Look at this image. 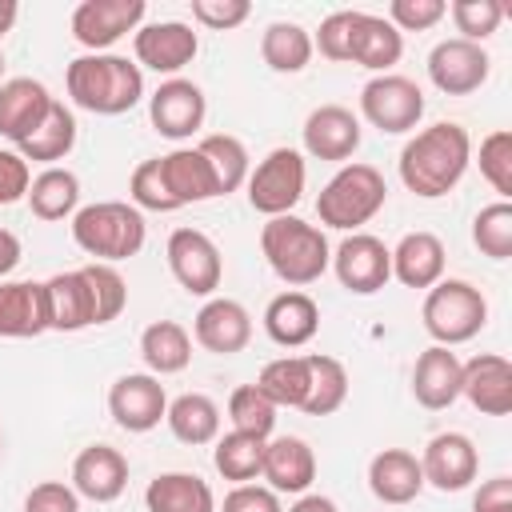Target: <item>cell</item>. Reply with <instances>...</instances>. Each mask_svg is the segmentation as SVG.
Returning a JSON list of instances; mask_svg holds the SVG:
<instances>
[{"label":"cell","mask_w":512,"mask_h":512,"mask_svg":"<svg viewBox=\"0 0 512 512\" xmlns=\"http://www.w3.org/2000/svg\"><path fill=\"white\" fill-rule=\"evenodd\" d=\"M288 512H340L332 496H320V492H304Z\"/></svg>","instance_id":"cell-55"},{"label":"cell","mask_w":512,"mask_h":512,"mask_svg":"<svg viewBox=\"0 0 512 512\" xmlns=\"http://www.w3.org/2000/svg\"><path fill=\"white\" fill-rule=\"evenodd\" d=\"M140 360L152 376H176L192 360V336L176 320H156L140 332Z\"/></svg>","instance_id":"cell-33"},{"label":"cell","mask_w":512,"mask_h":512,"mask_svg":"<svg viewBox=\"0 0 512 512\" xmlns=\"http://www.w3.org/2000/svg\"><path fill=\"white\" fill-rule=\"evenodd\" d=\"M64 88L72 104L92 116H124L144 100V72L116 52H84L68 64Z\"/></svg>","instance_id":"cell-2"},{"label":"cell","mask_w":512,"mask_h":512,"mask_svg":"<svg viewBox=\"0 0 512 512\" xmlns=\"http://www.w3.org/2000/svg\"><path fill=\"white\" fill-rule=\"evenodd\" d=\"M192 336L204 352H216V356H236L248 348L252 340V316L240 300L232 296H212L204 300V308L196 312L192 320Z\"/></svg>","instance_id":"cell-18"},{"label":"cell","mask_w":512,"mask_h":512,"mask_svg":"<svg viewBox=\"0 0 512 512\" xmlns=\"http://www.w3.org/2000/svg\"><path fill=\"white\" fill-rule=\"evenodd\" d=\"M360 116L384 132V136H400V132H412L424 116V92L416 80L408 76H396V72H384V76H372L364 88H360Z\"/></svg>","instance_id":"cell-8"},{"label":"cell","mask_w":512,"mask_h":512,"mask_svg":"<svg viewBox=\"0 0 512 512\" xmlns=\"http://www.w3.org/2000/svg\"><path fill=\"white\" fill-rule=\"evenodd\" d=\"M24 512H80V496L64 480H40L24 496Z\"/></svg>","instance_id":"cell-50"},{"label":"cell","mask_w":512,"mask_h":512,"mask_svg":"<svg viewBox=\"0 0 512 512\" xmlns=\"http://www.w3.org/2000/svg\"><path fill=\"white\" fill-rule=\"evenodd\" d=\"M332 272L352 296H376L392 280V248L372 232H348L332 252Z\"/></svg>","instance_id":"cell-10"},{"label":"cell","mask_w":512,"mask_h":512,"mask_svg":"<svg viewBox=\"0 0 512 512\" xmlns=\"http://www.w3.org/2000/svg\"><path fill=\"white\" fill-rule=\"evenodd\" d=\"M80 272H84L88 292H92L96 324L116 320V316L124 312V304H128V284H124V276L116 272V264H96V260H92V264H84Z\"/></svg>","instance_id":"cell-43"},{"label":"cell","mask_w":512,"mask_h":512,"mask_svg":"<svg viewBox=\"0 0 512 512\" xmlns=\"http://www.w3.org/2000/svg\"><path fill=\"white\" fill-rule=\"evenodd\" d=\"M28 184H32V172H28V160L20 152H8L0 148V208L16 204L28 196Z\"/></svg>","instance_id":"cell-51"},{"label":"cell","mask_w":512,"mask_h":512,"mask_svg":"<svg viewBox=\"0 0 512 512\" xmlns=\"http://www.w3.org/2000/svg\"><path fill=\"white\" fill-rule=\"evenodd\" d=\"M164 256H168V272L188 296H212L224 280L220 248L200 228H176L164 244Z\"/></svg>","instance_id":"cell-9"},{"label":"cell","mask_w":512,"mask_h":512,"mask_svg":"<svg viewBox=\"0 0 512 512\" xmlns=\"http://www.w3.org/2000/svg\"><path fill=\"white\" fill-rule=\"evenodd\" d=\"M160 160V176L176 200V208H188V204H204V200H216V176H212V164L200 156V148H172Z\"/></svg>","instance_id":"cell-29"},{"label":"cell","mask_w":512,"mask_h":512,"mask_svg":"<svg viewBox=\"0 0 512 512\" xmlns=\"http://www.w3.org/2000/svg\"><path fill=\"white\" fill-rule=\"evenodd\" d=\"M76 148V116H72V108L64 104V100H52V108H48V116L16 144V152L24 156V160H40V164H56V160H64L68 152Z\"/></svg>","instance_id":"cell-32"},{"label":"cell","mask_w":512,"mask_h":512,"mask_svg":"<svg viewBox=\"0 0 512 512\" xmlns=\"http://www.w3.org/2000/svg\"><path fill=\"white\" fill-rule=\"evenodd\" d=\"M132 52H136V64H140V68H152V72H160V76H176L184 64L196 60L200 36H196L192 24H184V20H156V24L136 28Z\"/></svg>","instance_id":"cell-14"},{"label":"cell","mask_w":512,"mask_h":512,"mask_svg":"<svg viewBox=\"0 0 512 512\" xmlns=\"http://www.w3.org/2000/svg\"><path fill=\"white\" fill-rule=\"evenodd\" d=\"M400 56H404V36L384 16H372V12H356L352 16L348 64H360V68L384 76Z\"/></svg>","instance_id":"cell-28"},{"label":"cell","mask_w":512,"mask_h":512,"mask_svg":"<svg viewBox=\"0 0 512 512\" xmlns=\"http://www.w3.org/2000/svg\"><path fill=\"white\" fill-rule=\"evenodd\" d=\"M420 472L436 492H464L480 472V452L464 432H440L424 444Z\"/></svg>","instance_id":"cell-16"},{"label":"cell","mask_w":512,"mask_h":512,"mask_svg":"<svg viewBox=\"0 0 512 512\" xmlns=\"http://www.w3.org/2000/svg\"><path fill=\"white\" fill-rule=\"evenodd\" d=\"M312 52V32L296 20H272L260 36V56L272 72H304Z\"/></svg>","instance_id":"cell-36"},{"label":"cell","mask_w":512,"mask_h":512,"mask_svg":"<svg viewBox=\"0 0 512 512\" xmlns=\"http://www.w3.org/2000/svg\"><path fill=\"white\" fill-rule=\"evenodd\" d=\"M472 244L488 256V260H508L512 256V204L496 200L484 204L472 220Z\"/></svg>","instance_id":"cell-41"},{"label":"cell","mask_w":512,"mask_h":512,"mask_svg":"<svg viewBox=\"0 0 512 512\" xmlns=\"http://www.w3.org/2000/svg\"><path fill=\"white\" fill-rule=\"evenodd\" d=\"M16 16H20V8H16V0H0V40L12 32V24H16Z\"/></svg>","instance_id":"cell-56"},{"label":"cell","mask_w":512,"mask_h":512,"mask_svg":"<svg viewBox=\"0 0 512 512\" xmlns=\"http://www.w3.org/2000/svg\"><path fill=\"white\" fill-rule=\"evenodd\" d=\"M260 476L268 480V488L280 496H304L316 480V452L308 448V440L300 436H276L264 444V468Z\"/></svg>","instance_id":"cell-22"},{"label":"cell","mask_w":512,"mask_h":512,"mask_svg":"<svg viewBox=\"0 0 512 512\" xmlns=\"http://www.w3.org/2000/svg\"><path fill=\"white\" fill-rule=\"evenodd\" d=\"M444 16H448V4L444 0H392L384 20L396 32H424V28L440 24Z\"/></svg>","instance_id":"cell-47"},{"label":"cell","mask_w":512,"mask_h":512,"mask_svg":"<svg viewBox=\"0 0 512 512\" xmlns=\"http://www.w3.org/2000/svg\"><path fill=\"white\" fill-rule=\"evenodd\" d=\"M392 276L404 288H432L444 280V240L436 232H404L392 248Z\"/></svg>","instance_id":"cell-30"},{"label":"cell","mask_w":512,"mask_h":512,"mask_svg":"<svg viewBox=\"0 0 512 512\" xmlns=\"http://www.w3.org/2000/svg\"><path fill=\"white\" fill-rule=\"evenodd\" d=\"M72 488L84 500L112 504L128 488V460L112 444H88L72 460Z\"/></svg>","instance_id":"cell-20"},{"label":"cell","mask_w":512,"mask_h":512,"mask_svg":"<svg viewBox=\"0 0 512 512\" xmlns=\"http://www.w3.org/2000/svg\"><path fill=\"white\" fill-rule=\"evenodd\" d=\"M316 328H320V308L300 288H288V292L272 296L268 308H264V332L280 348H304L316 336Z\"/></svg>","instance_id":"cell-26"},{"label":"cell","mask_w":512,"mask_h":512,"mask_svg":"<svg viewBox=\"0 0 512 512\" xmlns=\"http://www.w3.org/2000/svg\"><path fill=\"white\" fill-rule=\"evenodd\" d=\"M144 508L148 512H216V496L208 480L196 472H160L144 488Z\"/></svg>","instance_id":"cell-31"},{"label":"cell","mask_w":512,"mask_h":512,"mask_svg":"<svg viewBox=\"0 0 512 512\" xmlns=\"http://www.w3.org/2000/svg\"><path fill=\"white\" fill-rule=\"evenodd\" d=\"M16 264H20V240H16V232L0 228V280H4Z\"/></svg>","instance_id":"cell-54"},{"label":"cell","mask_w":512,"mask_h":512,"mask_svg":"<svg viewBox=\"0 0 512 512\" xmlns=\"http://www.w3.org/2000/svg\"><path fill=\"white\" fill-rule=\"evenodd\" d=\"M0 84H4V52H0Z\"/></svg>","instance_id":"cell-57"},{"label":"cell","mask_w":512,"mask_h":512,"mask_svg":"<svg viewBox=\"0 0 512 512\" xmlns=\"http://www.w3.org/2000/svg\"><path fill=\"white\" fill-rule=\"evenodd\" d=\"M28 208L36 220H64V216H76V204H80V176L72 168H44L40 176H32L28 184Z\"/></svg>","instance_id":"cell-35"},{"label":"cell","mask_w":512,"mask_h":512,"mask_svg":"<svg viewBox=\"0 0 512 512\" xmlns=\"http://www.w3.org/2000/svg\"><path fill=\"white\" fill-rule=\"evenodd\" d=\"M300 136H304V152L308 156L336 160L340 164V160H352L356 156L364 132H360V116L352 108H344V104H320V108L308 112Z\"/></svg>","instance_id":"cell-17"},{"label":"cell","mask_w":512,"mask_h":512,"mask_svg":"<svg viewBox=\"0 0 512 512\" xmlns=\"http://www.w3.org/2000/svg\"><path fill=\"white\" fill-rule=\"evenodd\" d=\"M40 332H48L44 280H0V336L28 340Z\"/></svg>","instance_id":"cell-27"},{"label":"cell","mask_w":512,"mask_h":512,"mask_svg":"<svg viewBox=\"0 0 512 512\" xmlns=\"http://www.w3.org/2000/svg\"><path fill=\"white\" fill-rule=\"evenodd\" d=\"M44 312H48V328L52 332H80L96 324V308H92V292L80 268L72 272H56L44 280Z\"/></svg>","instance_id":"cell-23"},{"label":"cell","mask_w":512,"mask_h":512,"mask_svg":"<svg viewBox=\"0 0 512 512\" xmlns=\"http://www.w3.org/2000/svg\"><path fill=\"white\" fill-rule=\"evenodd\" d=\"M144 12H148L144 0H84L72 12V36L88 52H104L120 36L136 32L140 20H144Z\"/></svg>","instance_id":"cell-13"},{"label":"cell","mask_w":512,"mask_h":512,"mask_svg":"<svg viewBox=\"0 0 512 512\" xmlns=\"http://www.w3.org/2000/svg\"><path fill=\"white\" fill-rule=\"evenodd\" d=\"M204 112H208V100H204L200 84H192L184 76H168L148 96V120L168 140H188L204 124Z\"/></svg>","instance_id":"cell-15"},{"label":"cell","mask_w":512,"mask_h":512,"mask_svg":"<svg viewBox=\"0 0 512 512\" xmlns=\"http://www.w3.org/2000/svg\"><path fill=\"white\" fill-rule=\"evenodd\" d=\"M472 164V136L456 120H436L420 128L404 148H400V180L412 196L420 200H440L448 196Z\"/></svg>","instance_id":"cell-1"},{"label":"cell","mask_w":512,"mask_h":512,"mask_svg":"<svg viewBox=\"0 0 512 512\" xmlns=\"http://www.w3.org/2000/svg\"><path fill=\"white\" fill-rule=\"evenodd\" d=\"M52 92L32 76H12L0 84V136L20 144L52 108Z\"/></svg>","instance_id":"cell-25"},{"label":"cell","mask_w":512,"mask_h":512,"mask_svg":"<svg viewBox=\"0 0 512 512\" xmlns=\"http://www.w3.org/2000/svg\"><path fill=\"white\" fill-rule=\"evenodd\" d=\"M488 72H492V56L484 52V44L452 36L428 52V80L444 96H468V92L484 88Z\"/></svg>","instance_id":"cell-12"},{"label":"cell","mask_w":512,"mask_h":512,"mask_svg":"<svg viewBox=\"0 0 512 512\" xmlns=\"http://www.w3.org/2000/svg\"><path fill=\"white\" fill-rule=\"evenodd\" d=\"M384 200H388V184H384L380 168L352 160V164H340V172L320 188L316 216L324 228L356 232L384 208Z\"/></svg>","instance_id":"cell-5"},{"label":"cell","mask_w":512,"mask_h":512,"mask_svg":"<svg viewBox=\"0 0 512 512\" xmlns=\"http://www.w3.org/2000/svg\"><path fill=\"white\" fill-rule=\"evenodd\" d=\"M348 400V372L336 356L312 352L308 356V396L300 404V412L308 416H332L336 408H344Z\"/></svg>","instance_id":"cell-37"},{"label":"cell","mask_w":512,"mask_h":512,"mask_svg":"<svg viewBox=\"0 0 512 512\" xmlns=\"http://www.w3.org/2000/svg\"><path fill=\"white\" fill-rule=\"evenodd\" d=\"M368 488L380 504H412L424 492L420 456L408 448H384L368 460Z\"/></svg>","instance_id":"cell-24"},{"label":"cell","mask_w":512,"mask_h":512,"mask_svg":"<svg viewBox=\"0 0 512 512\" xmlns=\"http://www.w3.org/2000/svg\"><path fill=\"white\" fill-rule=\"evenodd\" d=\"M228 416L236 432H252V436H272L276 428V404L256 388V384H240L228 396Z\"/></svg>","instance_id":"cell-42"},{"label":"cell","mask_w":512,"mask_h":512,"mask_svg":"<svg viewBox=\"0 0 512 512\" xmlns=\"http://www.w3.org/2000/svg\"><path fill=\"white\" fill-rule=\"evenodd\" d=\"M200 156L212 164V176H216V192L220 196H228V192H236L244 180H248V148H244V140H236V136H228V132H212V136H204L200 144Z\"/></svg>","instance_id":"cell-40"},{"label":"cell","mask_w":512,"mask_h":512,"mask_svg":"<svg viewBox=\"0 0 512 512\" xmlns=\"http://www.w3.org/2000/svg\"><path fill=\"white\" fill-rule=\"evenodd\" d=\"M128 192H132V204L140 212H176V200H172V192H168V184L160 176V160L156 156L136 164V172L128 180Z\"/></svg>","instance_id":"cell-46"},{"label":"cell","mask_w":512,"mask_h":512,"mask_svg":"<svg viewBox=\"0 0 512 512\" xmlns=\"http://www.w3.org/2000/svg\"><path fill=\"white\" fill-rule=\"evenodd\" d=\"M260 252L268 260V268L288 284V288H308L316 284L328 264H332V248L320 224H308L300 216H272L260 228Z\"/></svg>","instance_id":"cell-3"},{"label":"cell","mask_w":512,"mask_h":512,"mask_svg":"<svg viewBox=\"0 0 512 512\" xmlns=\"http://www.w3.org/2000/svg\"><path fill=\"white\" fill-rule=\"evenodd\" d=\"M352 16L356 12H332L320 20L316 36H312V48H320L324 60H336V64H348V44H352Z\"/></svg>","instance_id":"cell-48"},{"label":"cell","mask_w":512,"mask_h":512,"mask_svg":"<svg viewBox=\"0 0 512 512\" xmlns=\"http://www.w3.org/2000/svg\"><path fill=\"white\" fill-rule=\"evenodd\" d=\"M472 512H512V480L508 476L484 480L472 496Z\"/></svg>","instance_id":"cell-53"},{"label":"cell","mask_w":512,"mask_h":512,"mask_svg":"<svg viewBox=\"0 0 512 512\" xmlns=\"http://www.w3.org/2000/svg\"><path fill=\"white\" fill-rule=\"evenodd\" d=\"M220 512H284V508H280V496L264 484H232Z\"/></svg>","instance_id":"cell-52"},{"label":"cell","mask_w":512,"mask_h":512,"mask_svg":"<svg viewBox=\"0 0 512 512\" xmlns=\"http://www.w3.org/2000/svg\"><path fill=\"white\" fill-rule=\"evenodd\" d=\"M420 320L436 344L456 348V344H468L472 336H480V328L488 324V300L468 280H440L428 288Z\"/></svg>","instance_id":"cell-6"},{"label":"cell","mask_w":512,"mask_h":512,"mask_svg":"<svg viewBox=\"0 0 512 512\" xmlns=\"http://www.w3.org/2000/svg\"><path fill=\"white\" fill-rule=\"evenodd\" d=\"M480 176L500 192V200L512 196V132L496 128L480 140Z\"/></svg>","instance_id":"cell-44"},{"label":"cell","mask_w":512,"mask_h":512,"mask_svg":"<svg viewBox=\"0 0 512 512\" xmlns=\"http://www.w3.org/2000/svg\"><path fill=\"white\" fill-rule=\"evenodd\" d=\"M168 412V392L152 372H124L108 388V416L124 432H152Z\"/></svg>","instance_id":"cell-11"},{"label":"cell","mask_w":512,"mask_h":512,"mask_svg":"<svg viewBox=\"0 0 512 512\" xmlns=\"http://www.w3.org/2000/svg\"><path fill=\"white\" fill-rule=\"evenodd\" d=\"M460 396L484 416H508L512 412V364L496 352H480L464 364Z\"/></svg>","instance_id":"cell-21"},{"label":"cell","mask_w":512,"mask_h":512,"mask_svg":"<svg viewBox=\"0 0 512 512\" xmlns=\"http://www.w3.org/2000/svg\"><path fill=\"white\" fill-rule=\"evenodd\" d=\"M460 376H464V360L444 348V344H432L416 356L412 364V396L420 408L428 412H440V408H452L460 400Z\"/></svg>","instance_id":"cell-19"},{"label":"cell","mask_w":512,"mask_h":512,"mask_svg":"<svg viewBox=\"0 0 512 512\" xmlns=\"http://www.w3.org/2000/svg\"><path fill=\"white\" fill-rule=\"evenodd\" d=\"M252 4L248 0H192V20L212 28V32H232L248 20Z\"/></svg>","instance_id":"cell-49"},{"label":"cell","mask_w":512,"mask_h":512,"mask_svg":"<svg viewBox=\"0 0 512 512\" xmlns=\"http://www.w3.org/2000/svg\"><path fill=\"white\" fill-rule=\"evenodd\" d=\"M264 436H252V432H224L216 436V448H212V464L224 480L232 484H252L264 468Z\"/></svg>","instance_id":"cell-38"},{"label":"cell","mask_w":512,"mask_h":512,"mask_svg":"<svg viewBox=\"0 0 512 512\" xmlns=\"http://www.w3.org/2000/svg\"><path fill=\"white\" fill-rule=\"evenodd\" d=\"M304 180H308L304 156L296 148H272L244 180L248 184V204L268 220L288 216L304 196Z\"/></svg>","instance_id":"cell-7"},{"label":"cell","mask_w":512,"mask_h":512,"mask_svg":"<svg viewBox=\"0 0 512 512\" xmlns=\"http://www.w3.org/2000/svg\"><path fill=\"white\" fill-rule=\"evenodd\" d=\"M72 240L80 252L96 256V264H116L144 248L148 224H144V212L128 200H96L76 208Z\"/></svg>","instance_id":"cell-4"},{"label":"cell","mask_w":512,"mask_h":512,"mask_svg":"<svg viewBox=\"0 0 512 512\" xmlns=\"http://www.w3.org/2000/svg\"><path fill=\"white\" fill-rule=\"evenodd\" d=\"M256 388L276 404V408H300L308 396V356H280L268 360L256 376Z\"/></svg>","instance_id":"cell-39"},{"label":"cell","mask_w":512,"mask_h":512,"mask_svg":"<svg viewBox=\"0 0 512 512\" xmlns=\"http://www.w3.org/2000/svg\"><path fill=\"white\" fill-rule=\"evenodd\" d=\"M448 12H452V24H456L460 40H472V44L488 40L504 20V4L500 0H456Z\"/></svg>","instance_id":"cell-45"},{"label":"cell","mask_w":512,"mask_h":512,"mask_svg":"<svg viewBox=\"0 0 512 512\" xmlns=\"http://www.w3.org/2000/svg\"><path fill=\"white\" fill-rule=\"evenodd\" d=\"M172 436L188 448H200V444H212L220 436V408L212 396L204 392H184L176 400H168V412H164Z\"/></svg>","instance_id":"cell-34"}]
</instances>
